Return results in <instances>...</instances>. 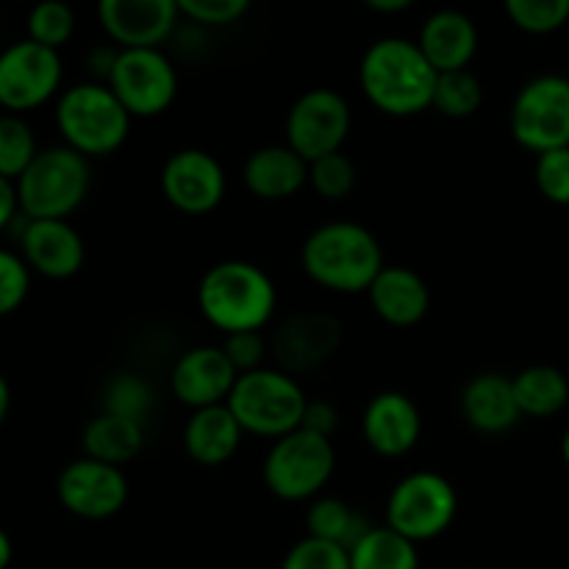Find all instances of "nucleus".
Listing matches in <instances>:
<instances>
[{
    "label": "nucleus",
    "instance_id": "nucleus-17",
    "mask_svg": "<svg viewBox=\"0 0 569 569\" xmlns=\"http://www.w3.org/2000/svg\"><path fill=\"white\" fill-rule=\"evenodd\" d=\"M176 0H98V20L120 50L161 48L178 22Z\"/></svg>",
    "mask_w": 569,
    "mask_h": 569
},
{
    "label": "nucleus",
    "instance_id": "nucleus-35",
    "mask_svg": "<svg viewBox=\"0 0 569 569\" xmlns=\"http://www.w3.org/2000/svg\"><path fill=\"white\" fill-rule=\"evenodd\" d=\"M281 569H350V550L342 545L303 537L287 550Z\"/></svg>",
    "mask_w": 569,
    "mask_h": 569
},
{
    "label": "nucleus",
    "instance_id": "nucleus-27",
    "mask_svg": "<svg viewBox=\"0 0 569 569\" xmlns=\"http://www.w3.org/2000/svg\"><path fill=\"white\" fill-rule=\"evenodd\" d=\"M372 526L365 520V515H359L348 500L333 498V495H320V498L311 500L309 511H306V537L342 545L348 550Z\"/></svg>",
    "mask_w": 569,
    "mask_h": 569
},
{
    "label": "nucleus",
    "instance_id": "nucleus-1",
    "mask_svg": "<svg viewBox=\"0 0 569 569\" xmlns=\"http://www.w3.org/2000/svg\"><path fill=\"white\" fill-rule=\"evenodd\" d=\"M439 72L420 50L403 37H387L365 50L359 64V87L367 103L381 114L406 120L431 109Z\"/></svg>",
    "mask_w": 569,
    "mask_h": 569
},
{
    "label": "nucleus",
    "instance_id": "nucleus-23",
    "mask_svg": "<svg viewBox=\"0 0 569 569\" xmlns=\"http://www.w3.org/2000/svg\"><path fill=\"white\" fill-rule=\"evenodd\" d=\"M420 50L437 72L470 70L478 53V28L465 11H433L420 28Z\"/></svg>",
    "mask_w": 569,
    "mask_h": 569
},
{
    "label": "nucleus",
    "instance_id": "nucleus-40",
    "mask_svg": "<svg viewBox=\"0 0 569 569\" xmlns=\"http://www.w3.org/2000/svg\"><path fill=\"white\" fill-rule=\"evenodd\" d=\"M306 431L311 433H320V437L333 439L339 428V411L331 400H309L306 406V415H303V426Z\"/></svg>",
    "mask_w": 569,
    "mask_h": 569
},
{
    "label": "nucleus",
    "instance_id": "nucleus-4",
    "mask_svg": "<svg viewBox=\"0 0 569 569\" xmlns=\"http://www.w3.org/2000/svg\"><path fill=\"white\" fill-rule=\"evenodd\" d=\"M56 131L61 144L92 159L117 153L131 137L133 117L117 100L109 83L81 81L56 98Z\"/></svg>",
    "mask_w": 569,
    "mask_h": 569
},
{
    "label": "nucleus",
    "instance_id": "nucleus-12",
    "mask_svg": "<svg viewBox=\"0 0 569 569\" xmlns=\"http://www.w3.org/2000/svg\"><path fill=\"white\" fill-rule=\"evenodd\" d=\"M350 128H353V111L348 100L337 89L317 87L292 103L283 122V137H287L283 142L311 164L322 156L339 153L348 142Z\"/></svg>",
    "mask_w": 569,
    "mask_h": 569
},
{
    "label": "nucleus",
    "instance_id": "nucleus-28",
    "mask_svg": "<svg viewBox=\"0 0 569 569\" xmlns=\"http://www.w3.org/2000/svg\"><path fill=\"white\" fill-rule=\"evenodd\" d=\"M350 569H420L417 545L387 526H372L350 548Z\"/></svg>",
    "mask_w": 569,
    "mask_h": 569
},
{
    "label": "nucleus",
    "instance_id": "nucleus-39",
    "mask_svg": "<svg viewBox=\"0 0 569 569\" xmlns=\"http://www.w3.org/2000/svg\"><path fill=\"white\" fill-rule=\"evenodd\" d=\"M222 350H226L228 361L237 367L239 376L244 372H253L267 367V353H270V339L261 331H242L231 333V337L222 339Z\"/></svg>",
    "mask_w": 569,
    "mask_h": 569
},
{
    "label": "nucleus",
    "instance_id": "nucleus-36",
    "mask_svg": "<svg viewBox=\"0 0 569 569\" xmlns=\"http://www.w3.org/2000/svg\"><path fill=\"white\" fill-rule=\"evenodd\" d=\"M31 295V270L26 259L9 248H0V320L14 315Z\"/></svg>",
    "mask_w": 569,
    "mask_h": 569
},
{
    "label": "nucleus",
    "instance_id": "nucleus-5",
    "mask_svg": "<svg viewBox=\"0 0 569 569\" xmlns=\"http://www.w3.org/2000/svg\"><path fill=\"white\" fill-rule=\"evenodd\" d=\"M14 187L26 220H67L87 203L92 164L67 144H53L39 150Z\"/></svg>",
    "mask_w": 569,
    "mask_h": 569
},
{
    "label": "nucleus",
    "instance_id": "nucleus-11",
    "mask_svg": "<svg viewBox=\"0 0 569 569\" xmlns=\"http://www.w3.org/2000/svg\"><path fill=\"white\" fill-rule=\"evenodd\" d=\"M61 64L59 50L20 39L0 50V109L9 114H28L42 109L61 94Z\"/></svg>",
    "mask_w": 569,
    "mask_h": 569
},
{
    "label": "nucleus",
    "instance_id": "nucleus-10",
    "mask_svg": "<svg viewBox=\"0 0 569 569\" xmlns=\"http://www.w3.org/2000/svg\"><path fill=\"white\" fill-rule=\"evenodd\" d=\"M106 83L133 120L161 117L178 98V70L161 48L120 50Z\"/></svg>",
    "mask_w": 569,
    "mask_h": 569
},
{
    "label": "nucleus",
    "instance_id": "nucleus-6",
    "mask_svg": "<svg viewBox=\"0 0 569 569\" xmlns=\"http://www.w3.org/2000/svg\"><path fill=\"white\" fill-rule=\"evenodd\" d=\"M226 406L233 411L244 433L276 442L303 426L309 398L298 378L289 376L287 370L261 367L237 378V387Z\"/></svg>",
    "mask_w": 569,
    "mask_h": 569
},
{
    "label": "nucleus",
    "instance_id": "nucleus-21",
    "mask_svg": "<svg viewBox=\"0 0 569 569\" xmlns=\"http://www.w3.org/2000/svg\"><path fill=\"white\" fill-rule=\"evenodd\" d=\"M378 320L392 328H415L431 311V289L426 278L403 264H387L367 289Z\"/></svg>",
    "mask_w": 569,
    "mask_h": 569
},
{
    "label": "nucleus",
    "instance_id": "nucleus-15",
    "mask_svg": "<svg viewBox=\"0 0 569 569\" xmlns=\"http://www.w3.org/2000/svg\"><path fill=\"white\" fill-rule=\"evenodd\" d=\"M342 342V326L326 311H292L270 339V350L278 367L289 376L317 370L337 353Z\"/></svg>",
    "mask_w": 569,
    "mask_h": 569
},
{
    "label": "nucleus",
    "instance_id": "nucleus-34",
    "mask_svg": "<svg viewBox=\"0 0 569 569\" xmlns=\"http://www.w3.org/2000/svg\"><path fill=\"white\" fill-rule=\"evenodd\" d=\"M509 20L520 31L548 37L569 22V0H503Z\"/></svg>",
    "mask_w": 569,
    "mask_h": 569
},
{
    "label": "nucleus",
    "instance_id": "nucleus-20",
    "mask_svg": "<svg viewBox=\"0 0 569 569\" xmlns=\"http://www.w3.org/2000/svg\"><path fill=\"white\" fill-rule=\"evenodd\" d=\"M242 181L256 200L281 203L309 187V161L295 153L287 142L264 144L244 159Z\"/></svg>",
    "mask_w": 569,
    "mask_h": 569
},
{
    "label": "nucleus",
    "instance_id": "nucleus-29",
    "mask_svg": "<svg viewBox=\"0 0 569 569\" xmlns=\"http://www.w3.org/2000/svg\"><path fill=\"white\" fill-rule=\"evenodd\" d=\"M481 106H483V87L481 81H478L476 72L470 70L439 72L431 109H437L442 117H450V120H467V117L478 114Z\"/></svg>",
    "mask_w": 569,
    "mask_h": 569
},
{
    "label": "nucleus",
    "instance_id": "nucleus-26",
    "mask_svg": "<svg viewBox=\"0 0 569 569\" xmlns=\"http://www.w3.org/2000/svg\"><path fill=\"white\" fill-rule=\"evenodd\" d=\"M515 383L517 406L522 417L545 420V417L559 415L569 403V381L559 367L550 365H531L511 376Z\"/></svg>",
    "mask_w": 569,
    "mask_h": 569
},
{
    "label": "nucleus",
    "instance_id": "nucleus-14",
    "mask_svg": "<svg viewBox=\"0 0 569 569\" xmlns=\"http://www.w3.org/2000/svg\"><path fill=\"white\" fill-rule=\"evenodd\" d=\"M161 194L176 211L203 217L220 209L228 192L226 167L203 148H181L164 161L159 176Z\"/></svg>",
    "mask_w": 569,
    "mask_h": 569
},
{
    "label": "nucleus",
    "instance_id": "nucleus-45",
    "mask_svg": "<svg viewBox=\"0 0 569 569\" xmlns=\"http://www.w3.org/2000/svg\"><path fill=\"white\" fill-rule=\"evenodd\" d=\"M561 459H565V465L569 470V428L565 431V437H561Z\"/></svg>",
    "mask_w": 569,
    "mask_h": 569
},
{
    "label": "nucleus",
    "instance_id": "nucleus-3",
    "mask_svg": "<svg viewBox=\"0 0 569 569\" xmlns=\"http://www.w3.org/2000/svg\"><path fill=\"white\" fill-rule=\"evenodd\" d=\"M198 309L222 337L264 331L276 317L278 289L253 261H217L198 283Z\"/></svg>",
    "mask_w": 569,
    "mask_h": 569
},
{
    "label": "nucleus",
    "instance_id": "nucleus-18",
    "mask_svg": "<svg viewBox=\"0 0 569 569\" xmlns=\"http://www.w3.org/2000/svg\"><path fill=\"white\" fill-rule=\"evenodd\" d=\"M361 437L381 459H403L422 437L420 406L398 389L378 392L361 415Z\"/></svg>",
    "mask_w": 569,
    "mask_h": 569
},
{
    "label": "nucleus",
    "instance_id": "nucleus-44",
    "mask_svg": "<svg viewBox=\"0 0 569 569\" xmlns=\"http://www.w3.org/2000/svg\"><path fill=\"white\" fill-rule=\"evenodd\" d=\"M11 559H14V545H11L9 533L0 528V569H9Z\"/></svg>",
    "mask_w": 569,
    "mask_h": 569
},
{
    "label": "nucleus",
    "instance_id": "nucleus-2",
    "mask_svg": "<svg viewBox=\"0 0 569 569\" xmlns=\"http://www.w3.org/2000/svg\"><path fill=\"white\" fill-rule=\"evenodd\" d=\"M300 267L326 292L367 295L387 261L370 228L353 220H331L303 239Z\"/></svg>",
    "mask_w": 569,
    "mask_h": 569
},
{
    "label": "nucleus",
    "instance_id": "nucleus-33",
    "mask_svg": "<svg viewBox=\"0 0 569 569\" xmlns=\"http://www.w3.org/2000/svg\"><path fill=\"white\" fill-rule=\"evenodd\" d=\"M356 183H359V170H356L353 159L342 150L322 156L309 164V187L315 189L317 198L328 200V203L350 198Z\"/></svg>",
    "mask_w": 569,
    "mask_h": 569
},
{
    "label": "nucleus",
    "instance_id": "nucleus-22",
    "mask_svg": "<svg viewBox=\"0 0 569 569\" xmlns=\"http://www.w3.org/2000/svg\"><path fill=\"white\" fill-rule=\"evenodd\" d=\"M461 415L472 431L483 437H500V433L517 428L522 411L517 406L515 383L503 372H478L461 389Z\"/></svg>",
    "mask_w": 569,
    "mask_h": 569
},
{
    "label": "nucleus",
    "instance_id": "nucleus-37",
    "mask_svg": "<svg viewBox=\"0 0 569 569\" xmlns=\"http://www.w3.org/2000/svg\"><path fill=\"white\" fill-rule=\"evenodd\" d=\"M533 178H537V189L545 200L556 206H569V148L537 156Z\"/></svg>",
    "mask_w": 569,
    "mask_h": 569
},
{
    "label": "nucleus",
    "instance_id": "nucleus-25",
    "mask_svg": "<svg viewBox=\"0 0 569 569\" xmlns=\"http://www.w3.org/2000/svg\"><path fill=\"white\" fill-rule=\"evenodd\" d=\"M83 456L106 461V465L126 467L142 453L144 448V426L128 417L100 411L87 422L81 433Z\"/></svg>",
    "mask_w": 569,
    "mask_h": 569
},
{
    "label": "nucleus",
    "instance_id": "nucleus-13",
    "mask_svg": "<svg viewBox=\"0 0 569 569\" xmlns=\"http://www.w3.org/2000/svg\"><path fill=\"white\" fill-rule=\"evenodd\" d=\"M128 478L122 467L106 465V461L81 459L70 461L56 478V498L67 515L78 520L100 522L120 515L128 503Z\"/></svg>",
    "mask_w": 569,
    "mask_h": 569
},
{
    "label": "nucleus",
    "instance_id": "nucleus-24",
    "mask_svg": "<svg viewBox=\"0 0 569 569\" xmlns=\"http://www.w3.org/2000/svg\"><path fill=\"white\" fill-rule=\"evenodd\" d=\"M242 426L226 403L192 411L183 426V450L200 467L228 465L242 448Z\"/></svg>",
    "mask_w": 569,
    "mask_h": 569
},
{
    "label": "nucleus",
    "instance_id": "nucleus-7",
    "mask_svg": "<svg viewBox=\"0 0 569 569\" xmlns=\"http://www.w3.org/2000/svg\"><path fill=\"white\" fill-rule=\"evenodd\" d=\"M333 472H337L333 442L306 428L276 439L261 465L264 487L283 503H311L326 492Z\"/></svg>",
    "mask_w": 569,
    "mask_h": 569
},
{
    "label": "nucleus",
    "instance_id": "nucleus-16",
    "mask_svg": "<svg viewBox=\"0 0 569 569\" xmlns=\"http://www.w3.org/2000/svg\"><path fill=\"white\" fill-rule=\"evenodd\" d=\"M237 367L228 361L222 345H198L172 365L170 389L192 411L222 406L237 387Z\"/></svg>",
    "mask_w": 569,
    "mask_h": 569
},
{
    "label": "nucleus",
    "instance_id": "nucleus-8",
    "mask_svg": "<svg viewBox=\"0 0 569 569\" xmlns=\"http://www.w3.org/2000/svg\"><path fill=\"white\" fill-rule=\"evenodd\" d=\"M459 515L456 487L433 470H417L400 478L387 498V522L395 533L409 542H433L453 526Z\"/></svg>",
    "mask_w": 569,
    "mask_h": 569
},
{
    "label": "nucleus",
    "instance_id": "nucleus-38",
    "mask_svg": "<svg viewBox=\"0 0 569 569\" xmlns=\"http://www.w3.org/2000/svg\"><path fill=\"white\" fill-rule=\"evenodd\" d=\"M178 11L198 26H231L248 14L253 0H176Z\"/></svg>",
    "mask_w": 569,
    "mask_h": 569
},
{
    "label": "nucleus",
    "instance_id": "nucleus-19",
    "mask_svg": "<svg viewBox=\"0 0 569 569\" xmlns=\"http://www.w3.org/2000/svg\"><path fill=\"white\" fill-rule=\"evenodd\" d=\"M20 256L28 270L50 281L78 276L87 261V244L67 220H26L22 217Z\"/></svg>",
    "mask_w": 569,
    "mask_h": 569
},
{
    "label": "nucleus",
    "instance_id": "nucleus-31",
    "mask_svg": "<svg viewBox=\"0 0 569 569\" xmlns=\"http://www.w3.org/2000/svg\"><path fill=\"white\" fill-rule=\"evenodd\" d=\"M37 137H33V128L28 126L26 117L3 111L0 114V178L17 181L28 170V164L37 159Z\"/></svg>",
    "mask_w": 569,
    "mask_h": 569
},
{
    "label": "nucleus",
    "instance_id": "nucleus-42",
    "mask_svg": "<svg viewBox=\"0 0 569 569\" xmlns=\"http://www.w3.org/2000/svg\"><path fill=\"white\" fill-rule=\"evenodd\" d=\"M370 11H378V14H400V11L411 9L417 0H361Z\"/></svg>",
    "mask_w": 569,
    "mask_h": 569
},
{
    "label": "nucleus",
    "instance_id": "nucleus-41",
    "mask_svg": "<svg viewBox=\"0 0 569 569\" xmlns=\"http://www.w3.org/2000/svg\"><path fill=\"white\" fill-rule=\"evenodd\" d=\"M20 200H17V187L9 178H0V233L11 226L14 220H20Z\"/></svg>",
    "mask_w": 569,
    "mask_h": 569
},
{
    "label": "nucleus",
    "instance_id": "nucleus-32",
    "mask_svg": "<svg viewBox=\"0 0 569 569\" xmlns=\"http://www.w3.org/2000/svg\"><path fill=\"white\" fill-rule=\"evenodd\" d=\"M28 39L50 50L64 48L76 33V11L64 0H37L28 11Z\"/></svg>",
    "mask_w": 569,
    "mask_h": 569
},
{
    "label": "nucleus",
    "instance_id": "nucleus-43",
    "mask_svg": "<svg viewBox=\"0 0 569 569\" xmlns=\"http://www.w3.org/2000/svg\"><path fill=\"white\" fill-rule=\"evenodd\" d=\"M9 411H11V387L9 381H6L3 372H0V428H3V422L9 420Z\"/></svg>",
    "mask_w": 569,
    "mask_h": 569
},
{
    "label": "nucleus",
    "instance_id": "nucleus-9",
    "mask_svg": "<svg viewBox=\"0 0 569 569\" xmlns=\"http://www.w3.org/2000/svg\"><path fill=\"white\" fill-rule=\"evenodd\" d=\"M509 128L528 153L569 148V78L548 72L522 83L511 103Z\"/></svg>",
    "mask_w": 569,
    "mask_h": 569
},
{
    "label": "nucleus",
    "instance_id": "nucleus-30",
    "mask_svg": "<svg viewBox=\"0 0 569 569\" xmlns=\"http://www.w3.org/2000/svg\"><path fill=\"white\" fill-rule=\"evenodd\" d=\"M100 406H103L100 411L128 417V420H137L144 426L148 415L156 409V392L137 372H117L106 381L103 403Z\"/></svg>",
    "mask_w": 569,
    "mask_h": 569
}]
</instances>
